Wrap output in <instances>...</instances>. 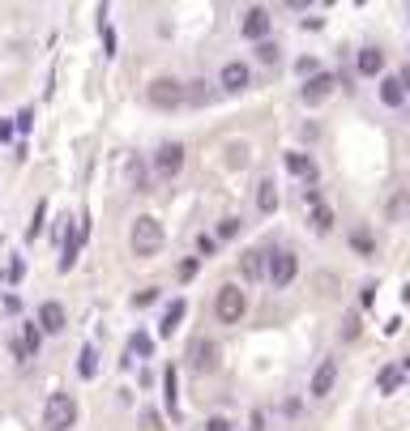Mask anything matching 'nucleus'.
<instances>
[{"instance_id": "9", "label": "nucleus", "mask_w": 410, "mask_h": 431, "mask_svg": "<svg viewBox=\"0 0 410 431\" xmlns=\"http://www.w3.org/2000/svg\"><path fill=\"white\" fill-rule=\"evenodd\" d=\"M218 354H223L218 342L197 338V342H192V354H188V359H192V371H218Z\"/></svg>"}, {"instance_id": "26", "label": "nucleus", "mask_w": 410, "mask_h": 431, "mask_svg": "<svg viewBox=\"0 0 410 431\" xmlns=\"http://www.w3.org/2000/svg\"><path fill=\"white\" fill-rule=\"evenodd\" d=\"M163 397H167V410L176 414V367L163 371Z\"/></svg>"}, {"instance_id": "38", "label": "nucleus", "mask_w": 410, "mask_h": 431, "mask_svg": "<svg viewBox=\"0 0 410 431\" xmlns=\"http://www.w3.org/2000/svg\"><path fill=\"white\" fill-rule=\"evenodd\" d=\"M30 124H34V112H30V107H26V112H22V116H18V128H22V133H26V128H30Z\"/></svg>"}, {"instance_id": "23", "label": "nucleus", "mask_w": 410, "mask_h": 431, "mask_svg": "<svg viewBox=\"0 0 410 431\" xmlns=\"http://www.w3.org/2000/svg\"><path fill=\"white\" fill-rule=\"evenodd\" d=\"M188 102H192V107H205V102H214V90L205 86V81H192V86H188Z\"/></svg>"}, {"instance_id": "14", "label": "nucleus", "mask_w": 410, "mask_h": 431, "mask_svg": "<svg viewBox=\"0 0 410 431\" xmlns=\"http://www.w3.org/2000/svg\"><path fill=\"white\" fill-rule=\"evenodd\" d=\"M39 329H43V333H60V329H65V307H60L56 299H47V303L39 307Z\"/></svg>"}, {"instance_id": "32", "label": "nucleus", "mask_w": 410, "mask_h": 431, "mask_svg": "<svg viewBox=\"0 0 410 431\" xmlns=\"http://www.w3.org/2000/svg\"><path fill=\"white\" fill-rule=\"evenodd\" d=\"M22 338H26V346H30V350L39 354V342H43V329H34V325H26V329H22Z\"/></svg>"}, {"instance_id": "39", "label": "nucleus", "mask_w": 410, "mask_h": 431, "mask_svg": "<svg viewBox=\"0 0 410 431\" xmlns=\"http://www.w3.org/2000/svg\"><path fill=\"white\" fill-rule=\"evenodd\" d=\"M192 274H197V260H184V265H180V278H184V282H188V278H192Z\"/></svg>"}, {"instance_id": "15", "label": "nucleus", "mask_w": 410, "mask_h": 431, "mask_svg": "<svg viewBox=\"0 0 410 431\" xmlns=\"http://www.w3.org/2000/svg\"><path fill=\"white\" fill-rule=\"evenodd\" d=\"M286 171L291 175H299L303 184H317V163H312V154H286Z\"/></svg>"}, {"instance_id": "22", "label": "nucleus", "mask_w": 410, "mask_h": 431, "mask_svg": "<svg viewBox=\"0 0 410 431\" xmlns=\"http://www.w3.org/2000/svg\"><path fill=\"white\" fill-rule=\"evenodd\" d=\"M128 180H133L137 192H150V175H145V163H141V158H128Z\"/></svg>"}, {"instance_id": "17", "label": "nucleus", "mask_w": 410, "mask_h": 431, "mask_svg": "<svg viewBox=\"0 0 410 431\" xmlns=\"http://www.w3.org/2000/svg\"><path fill=\"white\" fill-rule=\"evenodd\" d=\"M184 312H188V303H184V299H171V303H167V312H163V320H159V329H163L167 338H171V333L180 329V320H184Z\"/></svg>"}, {"instance_id": "3", "label": "nucleus", "mask_w": 410, "mask_h": 431, "mask_svg": "<svg viewBox=\"0 0 410 431\" xmlns=\"http://www.w3.org/2000/svg\"><path fill=\"white\" fill-rule=\"evenodd\" d=\"M77 423V402L69 393H51L47 406H43V427L47 431H69Z\"/></svg>"}, {"instance_id": "19", "label": "nucleus", "mask_w": 410, "mask_h": 431, "mask_svg": "<svg viewBox=\"0 0 410 431\" xmlns=\"http://www.w3.org/2000/svg\"><path fill=\"white\" fill-rule=\"evenodd\" d=\"M385 213H389V223H402L406 213H410V188H397L393 197H389V205H385Z\"/></svg>"}, {"instance_id": "36", "label": "nucleus", "mask_w": 410, "mask_h": 431, "mask_svg": "<svg viewBox=\"0 0 410 431\" xmlns=\"http://www.w3.org/2000/svg\"><path fill=\"white\" fill-rule=\"evenodd\" d=\"M197 252H201V256H210V252H214V239H210V235H201V239H197Z\"/></svg>"}, {"instance_id": "11", "label": "nucleus", "mask_w": 410, "mask_h": 431, "mask_svg": "<svg viewBox=\"0 0 410 431\" xmlns=\"http://www.w3.org/2000/svg\"><path fill=\"white\" fill-rule=\"evenodd\" d=\"M333 380H338V363L325 359V363L312 371V385H308V393H312V397H329V393H333Z\"/></svg>"}, {"instance_id": "10", "label": "nucleus", "mask_w": 410, "mask_h": 431, "mask_svg": "<svg viewBox=\"0 0 410 431\" xmlns=\"http://www.w3.org/2000/svg\"><path fill=\"white\" fill-rule=\"evenodd\" d=\"M333 86H338V77H333V73H321V77H312V81L299 90V98H303L308 107H317V102H325V98L333 94Z\"/></svg>"}, {"instance_id": "30", "label": "nucleus", "mask_w": 410, "mask_h": 431, "mask_svg": "<svg viewBox=\"0 0 410 431\" xmlns=\"http://www.w3.org/2000/svg\"><path fill=\"white\" fill-rule=\"evenodd\" d=\"M350 244L364 252V256H372V235H368V231H355V235H350Z\"/></svg>"}, {"instance_id": "6", "label": "nucleus", "mask_w": 410, "mask_h": 431, "mask_svg": "<svg viewBox=\"0 0 410 431\" xmlns=\"http://www.w3.org/2000/svg\"><path fill=\"white\" fill-rule=\"evenodd\" d=\"M295 274H299V256H295V252H274V256H270V282H274V291L291 286Z\"/></svg>"}, {"instance_id": "4", "label": "nucleus", "mask_w": 410, "mask_h": 431, "mask_svg": "<svg viewBox=\"0 0 410 431\" xmlns=\"http://www.w3.org/2000/svg\"><path fill=\"white\" fill-rule=\"evenodd\" d=\"M214 312H218V320H223V325H239V320H244V312H248V295H244L235 282H227V286H218Z\"/></svg>"}, {"instance_id": "16", "label": "nucleus", "mask_w": 410, "mask_h": 431, "mask_svg": "<svg viewBox=\"0 0 410 431\" xmlns=\"http://www.w3.org/2000/svg\"><path fill=\"white\" fill-rule=\"evenodd\" d=\"M385 69V51L381 47H364V51H359V73H364V77H376Z\"/></svg>"}, {"instance_id": "8", "label": "nucleus", "mask_w": 410, "mask_h": 431, "mask_svg": "<svg viewBox=\"0 0 410 431\" xmlns=\"http://www.w3.org/2000/svg\"><path fill=\"white\" fill-rule=\"evenodd\" d=\"M303 205L312 209V227H317L321 235H329V231H333V209L321 201V192H317V188H303Z\"/></svg>"}, {"instance_id": "18", "label": "nucleus", "mask_w": 410, "mask_h": 431, "mask_svg": "<svg viewBox=\"0 0 410 431\" xmlns=\"http://www.w3.org/2000/svg\"><path fill=\"white\" fill-rule=\"evenodd\" d=\"M256 209H261V213H274V209H278V184H274V180H261V184H256Z\"/></svg>"}, {"instance_id": "41", "label": "nucleus", "mask_w": 410, "mask_h": 431, "mask_svg": "<svg viewBox=\"0 0 410 431\" xmlns=\"http://www.w3.org/2000/svg\"><path fill=\"white\" fill-rule=\"evenodd\" d=\"M13 137V124H5V120H0V141H9Z\"/></svg>"}, {"instance_id": "20", "label": "nucleus", "mask_w": 410, "mask_h": 431, "mask_svg": "<svg viewBox=\"0 0 410 431\" xmlns=\"http://www.w3.org/2000/svg\"><path fill=\"white\" fill-rule=\"evenodd\" d=\"M381 98H385V107H402V102H406L402 77H385V81H381Z\"/></svg>"}, {"instance_id": "13", "label": "nucleus", "mask_w": 410, "mask_h": 431, "mask_svg": "<svg viewBox=\"0 0 410 431\" xmlns=\"http://www.w3.org/2000/svg\"><path fill=\"white\" fill-rule=\"evenodd\" d=\"M218 81H223V90H227V94H239V90L248 86V65H244V60H231V65H223Z\"/></svg>"}, {"instance_id": "25", "label": "nucleus", "mask_w": 410, "mask_h": 431, "mask_svg": "<svg viewBox=\"0 0 410 431\" xmlns=\"http://www.w3.org/2000/svg\"><path fill=\"white\" fill-rule=\"evenodd\" d=\"M278 56H282V51H278V43H256V60H261V65H278Z\"/></svg>"}, {"instance_id": "1", "label": "nucleus", "mask_w": 410, "mask_h": 431, "mask_svg": "<svg viewBox=\"0 0 410 431\" xmlns=\"http://www.w3.org/2000/svg\"><path fill=\"white\" fill-rule=\"evenodd\" d=\"M163 223L154 218V213H141V218L133 223V231H128V248H133V256H141V260H150V256H159L163 252Z\"/></svg>"}, {"instance_id": "27", "label": "nucleus", "mask_w": 410, "mask_h": 431, "mask_svg": "<svg viewBox=\"0 0 410 431\" xmlns=\"http://www.w3.org/2000/svg\"><path fill=\"white\" fill-rule=\"evenodd\" d=\"M77 248H81V244H77V235H73V239H65V256H60V274H69V269H73V260H77Z\"/></svg>"}, {"instance_id": "43", "label": "nucleus", "mask_w": 410, "mask_h": 431, "mask_svg": "<svg viewBox=\"0 0 410 431\" xmlns=\"http://www.w3.org/2000/svg\"><path fill=\"white\" fill-rule=\"evenodd\" d=\"M406 367H410V363H406Z\"/></svg>"}, {"instance_id": "12", "label": "nucleus", "mask_w": 410, "mask_h": 431, "mask_svg": "<svg viewBox=\"0 0 410 431\" xmlns=\"http://www.w3.org/2000/svg\"><path fill=\"white\" fill-rule=\"evenodd\" d=\"M239 30H244V39H252V43H265V34H270V13H265V9H248Z\"/></svg>"}, {"instance_id": "42", "label": "nucleus", "mask_w": 410, "mask_h": 431, "mask_svg": "<svg viewBox=\"0 0 410 431\" xmlns=\"http://www.w3.org/2000/svg\"><path fill=\"white\" fill-rule=\"evenodd\" d=\"M402 86H406V90H410V69H406V73H402Z\"/></svg>"}, {"instance_id": "7", "label": "nucleus", "mask_w": 410, "mask_h": 431, "mask_svg": "<svg viewBox=\"0 0 410 431\" xmlns=\"http://www.w3.org/2000/svg\"><path fill=\"white\" fill-rule=\"evenodd\" d=\"M239 278H244V282L270 278V252H265V248H248V252L239 256Z\"/></svg>"}, {"instance_id": "33", "label": "nucleus", "mask_w": 410, "mask_h": 431, "mask_svg": "<svg viewBox=\"0 0 410 431\" xmlns=\"http://www.w3.org/2000/svg\"><path fill=\"white\" fill-rule=\"evenodd\" d=\"M235 231H239V218H223L218 223V239H231Z\"/></svg>"}, {"instance_id": "28", "label": "nucleus", "mask_w": 410, "mask_h": 431, "mask_svg": "<svg viewBox=\"0 0 410 431\" xmlns=\"http://www.w3.org/2000/svg\"><path fill=\"white\" fill-rule=\"evenodd\" d=\"M150 333H133V342H128V359H137V354H150Z\"/></svg>"}, {"instance_id": "5", "label": "nucleus", "mask_w": 410, "mask_h": 431, "mask_svg": "<svg viewBox=\"0 0 410 431\" xmlns=\"http://www.w3.org/2000/svg\"><path fill=\"white\" fill-rule=\"evenodd\" d=\"M180 171H184V145L180 141H167L154 150V175L159 180H176Z\"/></svg>"}, {"instance_id": "31", "label": "nucleus", "mask_w": 410, "mask_h": 431, "mask_svg": "<svg viewBox=\"0 0 410 431\" xmlns=\"http://www.w3.org/2000/svg\"><path fill=\"white\" fill-rule=\"evenodd\" d=\"M299 73H303L308 81H312V77H321V65H317L312 56H303V60H299Z\"/></svg>"}, {"instance_id": "35", "label": "nucleus", "mask_w": 410, "mask_h": 431, "mask_svg": "<svg viewBox=\"0 0 410 431\" xmlns=\"http://www.w3.org/2000/svg\"><path fill=\"white\" fill-rule=\"evenodd\" d=\"M248 163V145H231V167H244Z\"/></svg>"}, {"instance_id": "21", "label": "nucleus", "mask_w": 410, "mask_h": 431, "mask_svg": "<svg viewBox=\"0 0 410 431\" xmlns=\"http://www.w3.org/2000/svg\"><path fill=\"white\" fill-rule=\"evenodd\" d=\"M397 385H402V367H381L376 389H381V393H397Z\"/></svg>"}, {"instance_id": "2", "label": "nucleus", "mask_w": 410, "mask_h": 431, "mask_svg": "<svg viewBox=\"0 0 410 431\" xmlns=\"http://www.w3.org/2000/svg\"><path fill=\"white\" fill-rule=\"evenodd\" d=\"M145 98H150V107H159V112H176L180 102H188V86L176 81V77H154Z\"/></svg>"}, {"instance_id": "34", "label": "nucleus", "mask_w": 410, "mask_h": 431, "mask_svg": "<svg viewBox=\"0 0 410 431\" xmlns=\"http://www.w3.org/2000/svg\"><path fill=\"white\" fill-rule=\"evenodd\" d=\"M98 30H102V47H107V56L116 51V34H112V26L107 22H98Z\"/></svg>"}, {"instance_id": "40", "label": "nucleus", "mask_w": 410, "mask_h": 431, "mask_svg": "<svg viewBox=\"0 0 410 431\" xmlns=\"http://www.w3.org/2000/svg\"><path fill=\"white\" fill-rule=\"evenodd\" d=\"M252 431H265V414H261V410L252 414Z\"/></svg>"}, {"instance_id": "24", "label": "nucleus", "mask_w": 410, "mask_h": 431, "mask_svg": "<svg viewBox=\"0 0 410 431\" xmlns=\"http://www.w3.org/2000/svg\"><path fill=\"white\" fill-rule=\"evenodd\" d=\"M77 371L86 376V380H90V376L98 371V354H94V346H86V350H81V359H77Z\"/></svg>"}, {"instance_id": "29", "label": "nucleus", "mask_w": 410, "mask_h": 431, "mask_svg": "<svg viewBox=\"0 0 410 431\" xmlns=\"http://www.w3.org/2000/svg\"><path fill=\"white\" fill-rule=\"evenodd\" d=\"M154 299H159V286H145V291H137V295H133V307H150Z\"/></svg>"}, {"instance_id": "37", "label": "nucleus", "mask_w": 410, "mask_h": 431, "mask_svg": "<svg viewBox=\"0 0 410 431\" xmlns=\"http://www.w3.org/2000/svg\"><path fill=\"white\" fill-rule=\"evenodd\" d=\"M205 431H231V423L227 418H210V423H205Z\"/></svg>"}]
</instances>
